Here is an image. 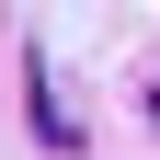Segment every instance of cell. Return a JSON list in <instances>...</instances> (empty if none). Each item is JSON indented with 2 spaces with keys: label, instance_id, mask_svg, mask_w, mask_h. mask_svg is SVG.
Masks as SVG:
<instances>
[{
  "label": "cell",
  "instance_id": "6da1fadb",
  "mask_svg": "<svg viewBox=\"0 0 160 160\" xmlns=\"http://www.w3.org/2000/svg\"><path fill=\"white\" fill-rule=\"evenodd\" d=\"M23 114H34V137H46V149H80V126L57 114V92H46V57H23Z\"/></svg>",
  "mask_w": 160,
  "mask_h": 160
}]
</instances>
